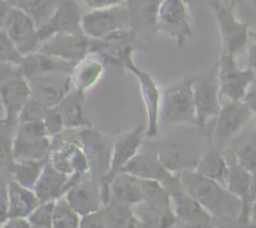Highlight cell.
Returning <instances> with one entry per match:
<instances>
[{
  "mask_svg": "<svg viewBox=\"0 0 256 228\" xmlns=\"http://www.w3.org/2000/svg\"><path fill=\"white\" fill-rule=\"evenodd\" d=\"M20 74L19 65L10 64V63H2L0 62V83Z\"/></svg>",
  "mask_w": 256,
  "mask_h": 228,
  "instance_id": "bcb514c9",
  "label": "cell"
},
{
  "mask_svg": "<svg viewBox=\"0 0 256 228\" xmlns=\"http://www.w3.org/2000/svg\"><path fill=\"white\" fill-rule=\"evenodd\" d=\"M82 18L78 0H60L52 17L38 28L40 44L56 33L82 32Z\"/></svg>",
  "mask_w": 256,
  "mask_h": 228,
  "instance_id": "d6986e66",
  "label": "cell"
},
{
  "mask_svg": "<svg viewBox=\"0 0 256 228\" xmlns=\"http://www.w3.org/2000/svg\"><path fill=\"white\" fill-rule=\"evenodd\" d=\"M15 134H19V135H22V137H28V138L50 137L44 120H34V122L18 123L16 129H15Z\"/></svg>",
  "mask_w": 256,
  "mask_h": 228,
  "instance_id": "b9f144b4",
  "label": "cell"
},
{
  "mask_svg": "<svg viewBox=\"0 0 256 228\" xmlns=\"http://www.w3.org/2000/svg\"><path fill=\"white\" fill-rule=\"evenodd\" d=\"M252 119H254V128H255V130H256V112H254V117H252Z\"/></svg>",
  "mask_w": 256,
  "mask_h": 228,
  "instance_id": "11a10c76",
  "label": "cell"
},
{
  "mask_svg": "<svg viewBox=\"0 0 256 228\" xmlns=\"http://www.w3.org/2000/svg\"><path fill=\"white\" fill-rule=\"evenodd\" d=\"M24 55L19 52L4 29H0V62L19 65Z\"/></svg>",
  "mask_w": 256,
  "mask_h": 228,
  "instance_id": "ab89813d",
  "label": "cell"
},
{
  "mask_svg": "<svg viewBox=\"0 0 256 228\" xmlns=\"http://www.w3.org/2000/svg\"><path fill=\"white\" fill-rule=\"evenodd\" d=\"M59 2L60 0H9L12 7L19 8L30 15L38 28L52 17Z\"/></svg>",
  "mask_w": 256,
  "mask_h": 228,
  "instance_id": "d590c367",
  "label": "cell"
},
{
  "mask_svg": "<svg viewBox=\"0 0 256 228\" xmlns=\"http://www.w3.org/2000/svg\"><path fill=\"white\" fill-rule=\"evenodd\" d=\"M252 173L245 169L236 162H230L229 180L228 189L239 197L242 202V212L239 217V222L249 224V210L252 205Z\"/></svg>",
  "mask_w": 256,
  "mask_h": 228,
  "instance_id": "4316f807",
  "label": "cell"
},
{
  "mask_svg": "<svg viewBox=\"0 0 256 228\" xmlns=\"http://www.w3.org/2000/svg\"><path fill=\"white\" fill-rule=\"evenodd\" d=\"M62 134L55 135L52 138V152L49 154V162L56 169L65 174L70 175L69 185L90 174V164L84 149L80 145L78 137L75 138H62ZM68 190V189H66Z\"/></svg>",
  "mask_w": 256,
  "mask_h": 228,
  "instance_id": "8992f818",
  "label": "cell"
},
{
  "mask_svg": "<svg viewBox=\"0 0 256 228\" xmlns=\"http://www.w3.org/2000/svg\"><path fill=\"white\" fill-rule=\"evenodd\" d=\"M194 169L199 174L215 180L220 184L228 187L230 173V162L224 153L220 152L218 148L208 150L206 153L199 157L196 160Z\"/></svg>",
  "mask_w": 256,
  "mask_h": 228,
  "instance_id": "4dcf8cb0",
  "label": "cell"
},
{
  "mask_svg": "<svg viewBox=\"0 0 256 228\" xmlns=\"http://www.w3.org/2000/svg\"><path fill=\"white\" fill-rule=\"evenodd\" d=\"M8 185V198H9V218L25 217L36 208L40 200L35 194L34 189L19 184L16 180L9 179Z\"/></svg>",
  "mask_w": 256,
  "mask_h": 228,
  "instance_id": "1f68e13d",
  "label": "cell"
},
{
  "mask_svg": "<svg viewBox=\"0 0 256 228\" xmlns=\"http://www.w3.org/2000/svg\"><path fill=\"white\" fill-rule=\"evenodd\" d=\"M64 197L80 215L99 210L104 205L102 182L92 174L70 185Z\"/></svg>",
  "mask_w": 256,
  "mask_h": 228,
  "instance_id": "ac0fdd59",
  "label": "cell"
},
{
  "mask_svg": "<svg viewBox=\"0 0 256 228\" xmlns=\"http://www.w3.org/2000/svg\"><path fill=\"white\" fill-rule=\"evenodd\" d=\"M109 200L134 205L142 200V179L126 172L118 173L108 184Z\"/></svg>",
  "mask_w": 256,
  "mask_h": 228,
  "instance_id": "484cf974",
  "label": "cell"
},
{
  "mask_svg": "<svg viewBox=\"0 0 256 228\" xmlns=\"http://www.w3.org/2000/svg\"><path fill=\"white\" fill-rule=\"evenodd\" d=\"M4 119H6V112H5L4 104H2V98H0V120Z\"/></svg>",
  "mask_w": 256,
  "mask_h": 228,
  "instance_id": "db71d44e",
  "label": "cell"
},
{
  "mask_svg": "<svg viewBox=\"0 0 256 228\" xmlns=\"http://www.w3.org/2000/svg\"><path fill=\"white\" fill-rule=\"evenodd\" d=\"M218 78L222 97L228 100H242L249 95V88L254 83L256 73L249 67H240L236 57L222 52L218 60Z\"/></svg>",
  "mask_w": 256,
  "mask_h": 228,
  "instance_id": "30bf717a",
  "label": "cell"
},
{
  "mask_svg": "<svg viewBox=\"0 0 256 228\" xmlns=\"http://www.w3.org/2000/svg\"><path fill=\"white\" fill-rule=\"evenodd\" d=\"M48 160L49 158L39 160H20V162L12 160L9 173L12 179L16 180L19 184L34 189L35 183L39 179Z\"/></svg>",
  "mask_w": 256,
  "mask_h": 228,
  "instance_id": "e575fe53",
  "label": "cell"
},
{
  "mask_svg": "<svg viewBox=\"0 0 256 228\" xmlns=\"http://www.w3.org/2000/svg\"><path fill=\"white\" fill-rule=\"evenodd\" d=\"M125 0H84L85 5L89 9H102V8H110L115 5L122 4Z\"/></svg>",
  "mask_w": 256,
  "mask_h": 228,
  "instance_id": "7dc6e473",
  "label": "cell"
},
{
  "mask_svg": "<svg viewBox=\"0 0 256 228\" xmlns=\"http://www.w3.org/2000/svg\"><path fill=\"white\" fill-rule=\"evenodd\" d=\"M10 9H12V4L9 3V0H0V29H2L4 27Z\"/></svg>",
  "mask_w": 256,
  "mask_h": 228,
  "instance_id": "681fc988",
  "label": "cell"
},
{
  "mask_svg": "<svg viewBox=\"0 0 256 228\" xmlns=\"http://www.w3.org/2000/svg\"><path fill=\"white\" fill-rule=\"evenodd\" d=\"M248 67L256 73V43L248 45Z\"/></svg>",
  "mask_w": 256,
  "mask_h": 228,
  "instance_id": "f907efd6",
  "label": "cell"
},
{
  "mask_svg": "<svg viewBox=\"0 0 256 228\" xmlns=\"http://www.w3.org/2000/svg\"><path fill=\"white\" fill-rule=\"evenodd\" d=\"M140 47L130 29L112 33L100 39H90L89 54H95L105 63L124 68L125 63L134 57V50Z\"/></svg>",
  "mask_w": 256,
  "mask_h": 228,
  "instance_id": "4fadbf2b",
  "label": "cell"
},
{
  "mask_svg": "<svg viewBox=\"0 0 256 228\" xmlns=\"http://www.w3.org/2000/svg\"><path fill=\"white\" fill-rule=\"evenodd\" d=\"M105 73V62L95 54H88L75 63L70 77L72 88L79 92L89 93L96 87Z\"/></svg>",
  "mask_w": 256,
  "mask_h": 228,
  "instance_id": "cb8c5ba5",
  "label": "cell"
},
{
  "mask_svg": "<svg viewBox=\"0 0 256 228\" xmlns=\"http://www.w3.org/2000/svg\"><path fill=\"white\" fill-rule=\"evenodd\" d=\"M122 172L130 173L140 179H152L165 183L174 175L175 172H172L165 167L159 157V153L139 152L126 165Z\"/></svg>",
  "mask_w": 256,
  "mask_h": 228,
  "instance_id": "603a6c76",
  "label": "cell"
},
{
  "mask_svg": "<svg viewBox=\"0 0 256 228\" xmlns=\"http://www.w3.org/2000/svg\"><path fill=\"white\" fill-rule=\"evenodd\" d=\"M230 143L235 162L249 172H256V130L254 125L246 130L244 128Z\"/></svg>",
  "mask_w": 256,
  "mask_h": 228,
  "instance_id": "d6a6232c",
  "label": "cell"
},
{
  "mask_svg": "<svg viewBox=\"0 0 256 228\" xmlns=\"http://www.w3.org/2000/svg\"><path fill=\"white\" fill-rule=\"evenodd\" d=\"M44 123L46 125V129L49 132L50 137L62 134L65 130L64 120H62V114H60L58 107H48L46 113L44 117Z\"/></svg>",
  "mask_w": 256,
  "mask_h": 228,
  "instance_id": "7bdbcfd3",
  "label": "cell"
},
{
  "mask_svg": "<svg viewBox=\"0 0 256 228\" xmlns=\"http://www.w3.org/2000/svg\"><path fill=\"white\" fill-rule=\"evenodd\" d=\"M254 117V109L249 100H229L222 104L212 127L210 140H214L219 148H224L232 142Z\"/></svg>",
  "mask_w": 256,
  "mask_h": 228,
  "instance_id": "ba28073f",
  "label": "cell"
},
{
  "mask_svg": "<svg viewBox=\"0 0 256 228\" xmlns=\"http://www.w3.org/2000/svg\"><path fill=\"white\" fill-rule=\"evenodd\" d=\"M145 124L140 127L134 128L129 132L122 133V135L116 138L112 142V160H110V168L108 170L106 175L102 178V195H104V204L109 202V194H108V184L112 180V177L122 172L125 165L140 152L144 139L146 138L145 135Z\"/></svg>",
  "mask_w": 256,
  "mask_h": 228,
  "instance_id": "7c38bea8",
  "label": "cell"
},
{
  "mask_svg": "<svg viewBox=\"0 0 256 228\" xmlns=\"http://www.w3.org/2000/svg\"><path fill=\"white\" fill-rule=\"evenodd\" d=\"M218 23L222 38V52L230 55L242 54L248 49L249 27L240 22L232 13V7L225 0H206Z\"/></svg>",
  "mask_w": 256,
  "mask_h": 228,
  "instance_id": "5b68a950",
  "label": "cell"
},
{
  "mask_svg": "<svg viewBox=\"0 0 256 228\" xmlns=\"http://www.w3.org/2000/svg\"><path fill=\"white\" fill-rule=\"evenodd\" d=\"M86 93L79 92L72 88V92L56 105L64 120L65 129H82L92 127L84 112V100Z\"/></svg>",
  "mask_w": 256,
  "mask_h": 228,
  "instance_id": "f1b7e54d",
  "label": "cell"
},
{
  "mask_svg": "<svg viewBox=\"0 0 256 228\" xmlns=\"http://www.w3.org/2000/svg\"><path fill=\"white\" fill-rule=\"evenodd\" d=\"M129 14L125 4L102 9H90L82 14V30L90 39H100L112 33L129 29Z\"/></svg>",
  "mask_w": 256,
  "mask_h": 228,
  "instance_id": "8fae6325",
  "label": "cell"
},
{
  "mask_svg": "<svg viewBox=\"0 0 256 228\" xmlns=\"http://www.w3.org/2000/svg\"><path fill=\"white\" fill-rule=\"evenodd\" d=\"M9 219V198H8L6 182L0 180V225Z\"/></svg>",
  "mask_w": 256,
  "mask_h": 228,
  "instance_id": "f6af8a7d",
  "label": "cell"
},
{
  "mask_svg": "<svg viewBox=\"0 0 256 228\" xmlns=\"http://www.w3.org/2000/svg\"><path fill=\"white\" fill-rule=\"evenodd\" d=\"M132 208L139 227L172 228L178 225L176 215L172 208H162L144 200L132 205Z\"/></svg>",
  "mask_w": 256,
  "mask_h": 228,
  "instance_id": "83f0119b",
  "label": "cell"
},
{
  "mask_svg": "<svg viewBox=\"0 0 256 228\" xmlns=\"http://www.w3.org/2000/svg\"><path fill=\"white\" fill-rule=\"evenodd\" d=\"M142 200L162 208H172V198L165 185L159 180L142 179Z\"/></svg>",
  "mask_w": 256,
  "mask_h": 228,
  "instance_id": "74e56055",
  "label": "cell"
},
{
  "mask_svg": "<svg viewBox=\"0 0 256 228\" xmlns=\"http://www.w3.org/2000/svg\"><path fill=\"white\" fill-rule=\"evenodd\" d=\"M55 200L40 202L34 210L28 215V219L34 228H52Z\"/></svg>",
  "mask_w": 256,
  "mask_h": 228,
  "instance_id": "f35d334b",
  "label": "cell"
},
{
  "mask_svg": "<svg viewBox=\"0 0 256 228\" xmlns=\"http://www.w3.org/2000/svg\"><path fill=\"white\" fill-rule=\"evenodd\" d=\"M90 38L82 32L56 33L40 44L39 52L76 63L89 54Z\"/></svg>",
  "mask_w": 256,
  "mask_h": 228,
  "instance_id": "e0dca14e",
  "label": "cell"
},
{
  "mask_svg": "<svg viewBox=\"0 0 256 228\" xmlns=\"http://www.w3.org/2000/svg\"><path fill=\"white\" fill-rule=\"evenodd\" d=\"M46 105L40 103L35 98H30L22 109L20 110L19 117H18V123L25 122H34V120H44L45 113H46Z\"/></svg>",
  "mask_w": 256,
  "mask_h": 228,
  "instance_id": "60d3db41",
  "label": "cell"
},
{
  "mask_svg": "<svg viewBox=\"0 0 256 228\" xmlns=\"http://www.w3.org/2000/svg\"><path fill=\"white\" fill-rule=\"evenodd\" d=\"M162 120L170 124L196 125L194 79L172 83L162 90Z\"/></svg>",
  "mask_w": 256,
  "mask_h": 228,
  "instance_id": "7a4b0ae2",
  "label": "cell"
},
{
  "mask_svg": "<svg viewBox=\"0 0 256 228\" xmlns=\"http://www.w3.org/2000/svg\"><path fill=\"white\" fill-rule=\"evenodd\" d=\"M79 130L78 140L89 159L90 174L102 180L110 168L112 142L104 133L95 130L92 127L82 128Z\"/></svg>",
  "mask_w": 256,
  "mask_h": 228,
  "instance_id": "9a60e30c",
  "label": "cell"
},
{
  "mask_svg": "<svg viewBox=\"0 0 256 228\" xmlns=\"http://www.w3.org/2000/svg\"><path fill=\"white\" fill-rule=\"evenodd\" d=\"M2 29L22 55H28L39 49L40 38L36 23L19 8L12 7Z\"/></svg>",
  "mask_w": 256,
  "mask_h": 228,
  "instance_id": "2e32d148",
  "label": "cell"
},
{
  "mask_svg": "<svg viewBox=\"0 0 256 228\" xmlns=\"http://www.w3.org/2000/svg\"><path fill=\"white\" fill-rule=\"evenodd\" d=\"M256 198V172L252 173V203Z\"/></svg>",
  "mask_w": 256,
  "mask_h": 228,
  "instance_id": "f5cc1de1",
  "label": "cell"
},
{
  "mask_svg": "<svg viewBox=\"0 0 256 228\" xmlns=\"http://www.w3.org/2000/svg\"><path fill=\"white\" fill-rule=\"evenodd\" d=\"M158 33L168 35L182 48L192 35L190 5L186 0H162L158 14Z\"/></svg>",
  "mask_w": 256,
  "mask_h": 228,
  "instance_id": "9c48e42d",
  "label": "cell"
},
{
  "mask_svg": "<svg viewBox=\"0 0 256 228\" xmlns=\"http://www.w3.org/2000/svg\"><path fill=\"white\" fill-rule=\"evenodd\" d=\"M194 95L196 105V127L212 134V127L222 108L218 63L210 72L194 79Z\"/></svg>",
  "mask_w": 256,
  "mask_h": 228,
  "instance_id": "3957f363",
  "label": "cell"
},
{
  "mask_svg": "<svg viewBox=\"0 0 256 228\" xmlns=\"http://www.w3.org/2000/svg\"><path fill=\"white\" fill-rule=\"evenodd\" d=\"M74 65L75 63L69 60L36 50L24 55L22 63L19 64V72L28 80H32L50 74H70Z\"/></svg>",
  "mask_w": 256,
  "mask_h": 228,
  "instance_id": "44dd1931",
  "label": "cell"
},
{
  "mask_svg": "<svg viewBox=\"0 0 256 228\" xmlns=\"http://www.w3.org/2000/svg\"><path fill=\"white\" fill-rule=\"evenodd\" d=\"M0 98L6 112V120L18 123L20 110L32 98V89L26 78L18 74L0 83Z\"/></svg>",
  "mask_w": 256,
  "mask_h": 228,
  "instance_id": "7402d4cb",
  "label": "cell"
},
{
  "mask_svg": "<svg viewBox=\"0 0 256 228\" xmlns=\"http://www.w3.org/2000/svg\"><path fill=\"white\" fill-rule=\"evenodd\" d=\"M124 69L132 73L139 83L142 104L145 110V135L146 139H156L160 133L162 122V90L150 73L135 64L134 57L130 58L124 65Z\"/></svg>",
  "mask_w": 256,
  "mask_h": 228,
  "instance_id": "277c9868",
  "label": "cell"
},
{
  "mask_svg": "<svg viewBox=\"0 0 256 228\" xmlns=\"http://www.w3.org/2000/svg\"><path fill=\"white\" fill-rule=\"evenodd\" d=\"M249 224L256 227V198L252 200L249 210Z\"/></svg>",
  "mask_w": 256,
  "mask_h": 228,
  "instance_id": "816d5d0a",
  "label": "cell"
},
{
  "mask_svg": "<svg viewBox=\"0 0 256 228\" xmlns=\"http://www.w3.org/2000/svg\"><path fill=\"white\" fill-rule=\"evenodd\" d=\"M2 227L5 228H30L29 219L25 217H10Z\"/></svg>",
  "mask_w": 256,
  "mask_h": 228,
  "instance_id": "c3c4849f",
  "label": "cell"
},
{
  "mask_svg": "<svg viewBox=\"0 0 256 228\" xmlns=\"http://www.w3.org/2000/svg\"><path fill=\"white\" fill-rule=\"evenodd\" d=\"M100 210L104 218L105 227H139V223L132 213V205L109 200L100 208Z\"/></svg>",
  "mask_w": 256,
  "mask_h": 228,
  "instance_id": "836d02e7",
  "label": "cell"
},
{
  "mask_svg": "<svg viewBox=\"0 0 256 228\" xmlns=\"http://www.w3.org/2000/svg\"><path fill=\"white\" fill-rule=\"evenodd\" d=\"M32 97L46 107H56L72 92V82L70 74H50L28 80Z\"/></svg>",
  "mask_w": 256,
  "mask_h": 228,
  "instance_id": "ffe728a7",
  "label": "cell"
},
{
  "mask_svg": "<svg viewBox=\"0 0 256 228\" xmlns=\"http://www.w3.org/2000/svg\"><path fill=\"white\" fill-rule=\"evenodd\" d=\"M162 184L172 198V208L176 215L178 224L195 228L212 227V215L184 189L176 172Z\"/></svg>",
  "mask_w": 256,
  "mask_h": 228,
  "instance_id": "52a82bcc",
  "label": "cell"
},
{
  "mask_svg": "<svg viewBox=\"0 0 256 228\" xmlns=\"http://www.w3.org/2000/svg\"><path fill=\"white\" fill-rule=\"evenodd\" d=\"M70 175L60 172L48 160L34 185V192L40 202L56 200L65 194L69 185Z\"/></svg>",
  "mask_w": 256,
  "mask_h": 228,
  "instance_id": "d4e9b609",
  "label": "cell"
},
{
  "mask_svg": "<svg viewBox=\"0 0 256 228\" xmlns=\"http://www.w3.org/2000/svg\"><path fill=\"white\" fill-rule=\"evenodd\" d=\"M80 218L64 195L55 200L52 228H80Z\"/></svg>",
  "mask_w": 256,
  "mask_h": 228,
  "instance_id": "8d00e7d4",
  "label": "cell"
},
{
  "mask_svg": "<svg viewBox=\"0 0 256 228\" xmlns=\"http://www.w3.org/2000/svg\"><path fill=\"white\" fill-rule=\"evenodd\" d=\"M184 189L195 198L216 219H238L242 212V202L228 187L199 174L194 168L176 172Z\"/></svg>",
  "mask_w": 256,
  "mask_h": 228,
  "instance_id": "6da1fadb",
  "label": "cell"
},
{
  "mask_svg": "<svg viewBox=\"0 0 256 228\" xmlns=\"http://www.w3.org/2000/svg\"><path fill=\"white\" fill-rule=\"evenodd\" d=\"M80 228H105L102 210L99 209L82 215V218H80Z\"/></svg>",
  "mask_w": 256,
  "mask_h": 228,
  "instance_id": "ee69618b",
  "label": "cell"
},
{
  "mask_svg": "<svg viewBox=\"0 0 256 228\" xmlns=\"http://www.w3.org/2000/svg\"><path fill=\"white\" fill-rule=\"evenodd\" d=\"M186 2H188V3H189V5H190V4H192V2H194V0H186Z\"/></svg>",
  "mask_w": 256,
  "mask_h": 228,
  "instance_id": "9f6ffc18",
  "label": "cell"
},
{
  "mask_svg": "<svg viewBox=\"0 0 256 228\" xmlns=\"http://www.w3.org/2000/svg\"><path fill=\"white\" fill-rule=\"evenodd\" d=\"M162 0H125L129 14L130 32L140 47L150 44L155 33H158V14Z\"/></svg>",
  "mask_w": 256,
  "mask_h": 228,
  "instance_id": "5bb4252c",
  "label": "cell"
},
{
  "mask_svg": "<svg viewBox=\"0 0 256 228\" xmlns=\"http://www.w3.org/2000/svg\"><path fill=\"white\" fill-rule=\"evenodd\" d=\"M52 147V137L28 138L14 134L12 138V160L48 159Z\"/></svg>",
  "mask_w": 256,
  "mask_h": 228,
  "instance_id": "f546056e",
  "label": "cell"
}]
</instances>
